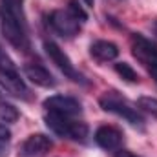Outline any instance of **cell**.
<instances>
[{"instance_id":"cell-14","label":"cell","mask_w":157,"mask_h":157,"mask_svg":"<svg viewBox=\"0 0 157 157\" xmlns=\"http://www.w3.org/2000/svg\"><path fill=\"white\" fill-rule=\"evenodd\" d=\"M115 71H117L124 80H128V82H137V80H139L137 71H135L128 62H117V64H115Z\"/></svg>"},{"instance_id":"cell-20","label":"cell","mask_w":157,"mask_h":157,"mask_svg":"<svg viewBox=\"0 0 157 157\" xmlns=\"http://www.w3.org/2000/svg\"><path fill=\"white\" fill-rule=\"evenodd\" d=\"M6 150H7V143H4V141H0V157L6 154Z\"/></svg>"},{"instance_id":"cell-21","label":"cell","mask_w":157,"mask_h":157,"mask_svg":"<svg viewBox=\"0 0 157 157\" xmlns=\"http://www.w3.org/2000/svg\"><path fill=\"white\" fill-rule=\"evenodd\" d=\"M148 71H150V75L157 80V68H152V70H148Z\"/></svg>"},{"instance_id":"cell-16","label":"cell","mask_w":157,"mask_h":157,"mask_svg":"<svg viewBox=\"0 0 157 157\" xmlns=\"http://www.w3.org/2000/svg\"><path fill=\"white\" fill-rule=\"evenodd\" d=\"M137 108L141 112H146V113L157 117V99L155 97H139L137 99Z\"/></svg>"},{"instance_id":"cell-5","label":"cell","mask_w":157,"mask_h":157,"mask_svg":"<svg viewBox=\"0 0 157 157\" xmlns=\"http://www.w3.org/2000/svg\"><path fill=\"white\" fill-rule=\"evenodd\" d=\"M44 49H46L48 57L53 60V64H57V68H59L66 77H70L71 80H75V82H84L82 75L75 70L73 62H71L70 57L64 53V49H60V48H59L55 42H51V40H46V42H44Z\"/></svg>"},{"instance_id":"cell-6","label":"cell","mask_w":157,"mask_h":157,"mask_svg":"<svg viewBox=\"0 0 157 157\" xmlns=\"http://www.w3.org/2000/svg\"><path fill=\"white\" fill-rule=\"evenodd\" d=\"M49 24L62 37H75L80 29V22L68 9H55L49 15Z\"/></svg>"},{"instance_id":"cell-17","label":"cell","mask_w":157,"mask_h":157,"mask_svg":"<svg viewBox=\"0 0 157 157\" xmlns=\"http://www.w3.org/2000/svg\"><path fill=\"white\" fill-rule=\"evenodd\" d=\"M68 11L77 18L78 22H84V20L88 18L86 11L82 9V6H80V2H78V0H70V4H68Z\"/></svg>"},{"instance_id":"cell-2","label":"cell","mask_w":157,"mask_h":157,"mask_svg":"<svg viewBox=\"0 0 157 157\" xmlns=\"http://www.w3.org/2000/svg\"><path fill=\"white\" fill-rule=\"evenodd\" d=\"M46 124L53 133H57L60 137H70L75 141H84L88 137V126L84 122L71 121L70 117L60 115V113L48 112L46 113Z\"/></svg>"},{"instance_id":"cell-9","label":"cell","mask_w":157,"mask_h":157,"mask_svg":"<svg viewBox=\"0 0 157 157\" xmlns=\"http://www.w3.org/2000/svg\"><path fill=\"white\" fill-rule=\"evenodd\" d=\"M95 143L104 150H117L122 143V132L115 126L102 124L95 132Z\"/></svg>"},{"instance_id":"cell-19","label":"cell","mask_w":157,"mask_h":157,"mask_svg":"<svg viewBox=\"0 0 157 157\" xmlns=\"http://www.w3.org/2000/svg\"><path fill=\"white\" fill-rule=\"evenodd\" d=\"M115 157H141V155H135V154L130 152V150H117V152H115Z\"/></svg>"},{"instance_id":"cell-1","label":"cell","mask_w":157,"mask_h":157,"mask_svg":"<svg viewBox=\"0 0 157 157\" xmlns=\"http://www.w3.org/2000/svg\"><path fill=\"white\" fill-rule=\"evenodd\" d=\"M99 104L104 112H110V113H115L119 117L126 119L130 124L133 126H143V117L141 113L137 112V108H133L126 99H122L117 91H106L101 99H99Z\"/></svg>"},{"instance_id":"cell-12","label":"cell","mask_w":157,"mask_h":157,"mask_svg":"<svg viewBox=\"0 0 157 157\" xmlns=\"http://www.w3.org/2000/svg\"><path fill=\"white\" fill-rule=\"evenodd\" d=\"M90 53L99 62H110V60L117 59L119 48L110 40H97V42H93L90 46Z\"/></svg>"},{"instance_id":"cell-13","label":"cell","mask_w":157,"mask_h":157,"mask_svg":"<svg viewBox=\"0 0 157 157\" xmlns=\"http://www.w3.org/2000/svg\"><path fill=\"white\" fill-rule=\"evenodd\" d=\"M22 4H24V0H0V9L9 13V15H13V17H17V18L26 20Z\"/></svg>"},{"instance_id":"cell-10","label":"cell","mask_w":157,"mask_h":157,"mask_svg":"<svg viewBox=\"0 0 157 157\" xmlns=\"http://www.w3.org/2000/svg\"><path fill=\"white\" fill-rule=\"evenodd\" d=\"M0 86H2L7 93H11V95H15V97H28V93H29L28 86L24 84L22 78L15 73V70L0 68Z\"/></svg>"},{"instance_id":"cell-22","label":"cell","mask_w":157,"mask_h":157,"mask_svg":"<svg viewBox=\"0 0 157 157\" xmlns=\"http://www.w3.org/2000/svg\"><path fill=\"white\" fill-rule=\"evenodd\" d=\"M86 4H88L90 7H93V0H86Z\"/></svg>"},{"instance_id":"cell-7","label":"cell","mask_w":157,"mask_h":157,"mask_svg":"<svg viewBox=\"0 0 157 157\" xmlns=\"http://www.w3.org/2000/svg\"><path fill=\"white\" fill-rule=\"evenodd\" d=\"M44 108L48 112H53V113H60V115H66V117H71V115H78L80 113V102L73 97H66V95H53V97H48L44 101Z\"/></svg>"},{"instance_id":"cell-23","label":"cell","mask_w":157,"mask_h":157,"mask_svg":"<svg viewBox=\"0 0 157 157\" xmlns=\"http://www.w3.org/2000/svg\"><path fill=\"white\" fill-rule=\"evenodd\" d=\"M155 29H157V22H155Z\"/></svg>"},{"instance_id":"cell-18","label":"cell","mask_w":157,"mask_h":157,"mask_svg":"<svg viewBox=\"0 0 157 157\" xmlns=\"http://www.w3.org/2000/svg\"><path fill=\"white\" fill-rule=\"evenodd\" d=\"M9 139H11V130H9L4 122H0V141L9 143Z\"/></svg>"},{"instance_id":"cell-11","label":"cell","mask_w":157,"mask_h":157,"mask_svg":"<svg viewBox=\"0 0 157 157\" xmlns=\"http://www.w3.org/2000/svg\"><path fill=\"white\" fill-rule=\"evenodd\" d=\"M24 73L31 82H35L37 86L42 88H53L55 86V78L53 75L40 64H26L24 66Z\"/></svg>"},{"instance_id":"cell-15","label":"cell","mask_w":157,"mask_h":157,"mask_svg":"<svg viewBox=\"0 0 157 157\" xmlns=\"http://www.w3.org/2000/svg\"><path fill=\"white\" fill-rule=\"evenodd\" d=\"M18 119V110L9 102H0V121L2 122H15Z\"/></svg>"},{"instance_id":"cell-3","label":"cell","mask_w":157,"mask_h":157,"mask_svg":"<svg viewBox=\"0 0 157 157\" xmlns=\"http://www.w3.org/2000/svg\"><path fill=\"white\" fill-rule=\"evenodd\" d=\"M0 22H2V33L9 40L11 46H15L17 49H22V51H26L29 48L28 31H26V20L17 18V17H13V15L0 9Z\"/></svg>"},{"instance_id":"cell-8","label":"cell","mask_w":157,"mask_h":157,"mask_svg":"<svg viewBox=\"0 0 157 157\" xmlns=\"http://www.w3.org/2000/svg\"><path fill=\"white\" fill-rule=\"evenodd\" d=\"M51 146H53V143H51V139L48 135H44V133H33V135H29L22 143L18 154L22 157H42L44 154H48L51 150Z\"/></svg>"},{"instance_id":"cell-4","label":"cell","mask_w":157,"mask_h":157,"mask_svg":"<svg viewBox=\"0 0 157 157\" xmlns=\"http://www.w3.org/2000/svg\"><path fill=\"white\" fill-rule=\"evenodd\" d=\"M132 53L148 70L157 68V46L152 40L143 37L141 33H133L132 35Z\"/></svg>"}]
</instances>
